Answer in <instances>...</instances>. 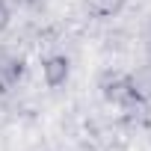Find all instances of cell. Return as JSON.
<instances>
[{"label": "cell", "instance_id": "cell-1", "mask_svg": "<svg viewBox=\"0 0 151 151\" xmlns=\"http://www.w3.org/2000/svg\"><path fill=\"white\" fill-rule=\"evenodd\" d=\"M42 77H45V83H47L50 89L65 86L68 77H71V62H68V56H65V53H50V56H45V59H42Z\"/></svg>", "mask_w": 151, "mask_h": 151}, {"label": "cell", "instance_id": "cell-2", "mask_svg": "<svg viewBox=\"0 0 151 151\" xmlns=\"http://www.w3.org/2000/svg\"><path fill=\"white\" fill-rule=\"evenodd\" d=\"M21 71H24V62H21V56L0 53V92L12 89V86L21 80Z\"/></svg>", "mask_w": 151, "mask_h": 151}, {"label": "cell", "instance_id": "cell-3", "mask_svg": "<svg viewBox=\"0 0 151 151\" xmlns=\"http://www.w3.org/2000/svg\"><path fill=\"white\" fill-rule=\"evenodd\" d=\"M127 80H130V89H133L136 101H151V65L136 68Z\"/></svg>", "mask_w": 151, "mask_h": 151}, {"label": "cell", "instance_id": "cell-4", "mask_svg": "<svg viewBox=\"0 0 151 151\" xmlns=\"http://www.w3.org/2000/svg\"><path fill=\"white\" fill-rule=\"evenodd\" d=\"M104 95H107V101H113V104H130V101H136L127 77H113V83L104 89Z\"/></svg>", "mask_w": 151, "mask_h": 151}, {"label": "cell", "instance_id": "cell-5", "mask_svg": "<svg viewBox=\"0 0 151 151\" xmlns=\"http://www.w3.org/2000/svg\"><path fill=\"white\" fill-rule=\"evenodd\" d=\"M89 3H92V12L95 15H116L122 6H124V0H89Z\"/></svg>", "mask_w": 151, "mask_h": 151}, {"label": "cell", "instance_id": "cell-6", "mask_svg": "<svg viewBox=\"0 0 151 151\" xmlns=\"http://www.w3.org/2000/svg\"><path fill=\"white\" fill-rule=\"evenodd\" d=\"M9 18H12V12H9V3H6V0H0V33H3V30L9 27Z\"/></svg>", "mask_w": 151, "mask_h": 151}]
</instances>
